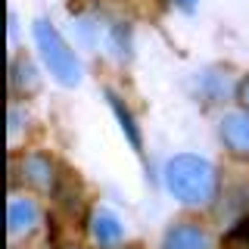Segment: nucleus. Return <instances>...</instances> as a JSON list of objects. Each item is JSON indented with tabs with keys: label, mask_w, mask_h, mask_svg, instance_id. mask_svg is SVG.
<instances>
[{
	"label": "nucleus",
	"mask_w": 249,
	"mask_h": 249,
	"mask_svg": "<svg viewBox=\"0 0 249 249\" xmlns=\"http://www.w3.org/2000/svg\"><path fill=\"white\" fill-rule=\"evenodd\" d=\"M171 3H175L181 13H193V10L199 6V0H171Z\"/></svg>",
	"instance_id": "obj_14"
},
{
	"label": "nucleus",
	"mask_w": 249,
	"mask_h": 249,
	"mask_svg": "<svg viewBox=\"0 0 249 249\" xmlns=\"http://www.w3.org/2000/svg\"><path fill=\"white\" fill-rule=\"evenodd\" d=\"M109 50V56L119 62H131L134 56V28L128 22H109L103 25V41H100Z\"/></svg>",
	"instance_id": "obj_9"
},
{
	"label": "nucleus",
	"mask_w": 249,
	"mask_h": 249,
	"mask_svg": "<svg viewBox=\"0 0 249 249\" xmlns=\"http://www.w3.org/2000/svg\"><path fill=\"white\" fill-rule=\"evenodd\" d=\"M196 88H199V97L206 103H224L231 97V78L221 69H206L196 78Z\"/></svg>",
	"instance_id": "obj_11"
},
{
	"label": "nucleus",
	"mask_w": 249,
	"mask_h": 249,
	"mask_svg": "<svg viewBox=\"0 0 249 249\" xmlns=\"http://www.w3.org/2000/svg\"><path fill=\"white\" fill-rule=\"evenodd\" d=\"M165 190L187 209H206L218 196V171L209 159L193 153L171 156L162 168Z\"/></svg>",
	"instance_id": "obj_1"
},
{
	"label": "nucleus",
	"mask_w": 249,
	"mask_h": 249,
	"mask_svg": "<svg viewBox=\"0 0 249 249\" xmlns=\"http://www.w3.org/2000/svg\"><path fill=\"white\" fill-rule=\"evenodd\" d=\"M228 246L231 249H249V218L237 221V228L228 233Z\"/></svg>",
	"instance_id": "obj_12"
},
{
	"label": "nucleus",
	"mask_w": 249,
	"mask_h": 249,
	"mask_svg": "<svg viewBox=\"0 0 249 249\" xmlns=\"http://www.w3.org/2000/svg\"><path fill=\"white\" fill-rule=\"evenodd\" d=\"M103 93H106V103H109V109H112V115H115V122H119L124 140L131 143V150H134V153H143V131H140L134 112H131L128 103H124V100H122L112 88H106Z\"/></svg>",
	"instance_id": "obj_7"
},
{
	"label": "nucleus",
	"mask_w": 249,
	"mask_h": 249,
	"mask_svg": "<svg viewBox=\"0 0 249 249\" xmlns=\"http://www.w3.org/2000/svg\"><path fill=\"white\" fill-rule=\"evenodd\" d=\"M237 103L243 106V112H249V75H243V81L237 84Z\"/></svg>",
	"instance_id": "obj_13"
},
{
	"label": "nucleus",
	"mask_w": 249,
	"mask_h": 249,
	"mask_svg": "<svg viewBox=\"0 0 249 249\" xmlns=\"http://www.w3.org/2000/svg\"><path fill=\"white\" fill-rule=\"evenodd\" d=\"M162 249H209V233L196 221H175L162 237Z\"/></svg>",
	"instance_id": "obj_8"
},
{
	"label": "nucleus",
	"mask_w": 249,
	"mask_h": 249,
	"mask_svg": "<svg viewBox=\"0 0 249 249\" xmlns=\"http://www.w3.org/2000/svg\"><path fill=\"white\" fill-rule=\"evenodd\" d=\"M22 178H25V184L35 187V190L53 193L56 178H59V165L53 162V156L35 150V153H28L25 159H22Z\"/></svg>",
	"instance_id": "obj_5"
},
{
	"label": "nucleus",
	"mask_w": 249,
	"mask_h": 249,
	"mask_svg": "<svg viewBox=\"0 0 249 249\" xmlns=\"http://www.w3.org/2000/svg\"><path fill=\"white\" fill-rule=\"evenodd\" d=\"M31 35H35V47L41 53V62L47 66V72L53 75V81H59L62 88H78L84 78L81 59L75 56V50L56 31V25L50 19H37L31 25Z\"/></svg>",
	"instance_id": "obj_2"
},
{
	"label": "nucleus",
	"mask_w": 249,
	"mask_h": 249,
	"mask_svg": "<svg viewBox=\"0 0 249 249\" xmlns=\"http://www.w3.org/2000/svg\"><path fill=\"white\" fill-rule=\"evenodd\" d=\"M37 228H41V206H37V199L22 196V193L13 196L10 209H6V233H10V240L31 237Z\"/></svg>",
	"instance_id": "obj_4"
},
{
	"label": "nucleus",
	"mask_w": 249,
	"mask_h": 249,
	"mask_svg": "<svg viewBox=\"0 0 249 249\" xmlns=\"http://www.w3.org/2000/svg\"><path fill=\"white\" fill-rule=\"evenodd\" d=\"M10 88L16 97H31V93H37L41 90V75H37V69H35V62H31L28 56H16L13 59V66H10Z\"/></svg>",
	"instance_id": "obj_10"
},
{
	"label": "nucleus",
	"mask_w": 249,
	"mask_h": 249,
	"mask_svg": "<svg viewBox=\"0 0 249 249\" xmlns=\"http://www.w3.org/2000/svg\"><path fill=\"white\" fill-rule=\"evenodd\" d=\"M218 131H221V143L233 156L249 159V112H228Z\"/></svg>",
	"instance_id": "obj_6"
},
{
	"label": "nucleus",
	"mask_w": 249,
	"mask_h": 249,
	"mask_svg": "<svg viewBox=\"0 0 249 249\" xmlns=\"http://www.w3.org/2000/svg\"><path fill=\"white\" fill-rule=\"evenodd\" d=\"M88 237L97 249H119L124 243V224L112 209L93 206L88 215Z\"/></svg>",
	"instance_id": "obj_3"
}]
</instances>
